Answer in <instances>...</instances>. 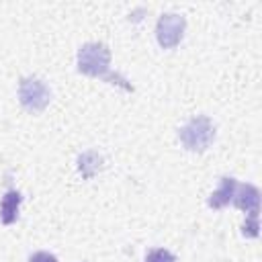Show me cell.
I'll use <instances>...</instances> for the list:
<instances>
[{
    "label": "cell",
    "instance_id": "obj_7",
    "mask_svg": "<svg viewBox=\"0 0 262 262\" xmlns=\"http://www.w3.org/2000/svg\"><path fill=\"white\" fill-rule=\"evenodd\" d=\"M235 186H237L235 178H231V176H223L219 188L209 196V207H213V209H223L225 205H229V201L233 199Z\"/></svg>",
    "mask_w": 262,
    "mask_h": 262
},
{
    "label": "cell",
    "instance_id": "obj_10",
    "mask_svg": "<svg viewBox=\"0 0 262 262\" xmlns=\"http://www.w3.org/2000/svg\"><path fill=\"white\" fill-rule=\"evenodd\" d=\"M258 229H260L258 215H248L246 223L242 225V233H244V235H248V237H256V235H258Z\"/></svg>",
    "mask_w": 262,
    "mask_h": 262
},
{
    "label": "cell",
    "instance_id": "obj_5",
    "mask_svg": "<svg viewBox=\"0 0 262 262\" xmlns=\"http://www.w3.org/2000/svg\"><path fill=\"white\" fill-rule=\"evenodd\" d=\"M237 209L246 211L248 215H258V207H260V190L254 184H239L235 186L233 199Z\"/></svg>",
    "mask_w": 262,
    "mask_h": 262
},
{
    "label": "cell",
    "instance_id": "obj_3",
    "mask_svg": "<svg viewBox=\"0 0 262 262\" xmlns=\"http://www.w3.org/2000/svg\"><path fill=\"white\" fill-rule=\"evenodd\" d=\"M18 100L27 111L41 113L51 100V90L47 88V84L43 80H39L35 76H27L18 84Z\"/></svg>",
    "mask_w": 262,
    "mask_h": 262
},
{
    "label": "cell",
    "instance_id": "obj_6",
    "mask_svg": "<svg viewBox=\"0 0 262 262\" xmlns=\"http://www.w3.org/2000/svg\"><path fill=\"white\" fill-rule=\"evenodd\" d=\"M20 201H23V196H20L18 190L10 188V190L4 192V196H2V201H0V221H2L4 225H12V223L18 219Z\"/></svg>",
    "mask_w": 262,
    "mask_h": 262
},
{
    "label": "cell",
    "instance_id": "obj_8",
    "mask_svg": "<svg viewBox=\"0 0 262 262\" xmlns=\"http://www.w3.org/2000/svg\"><path fill=\"white\" fill-rule=\"evenodd\" d=\"M100 168H102V156L98 151H94V149L84 151L80 156V160H78V170H80V174L84 178H92Z\"/></svg>",
    "mask_w": 262,
    "mask_h": 262
},
{
    "label": "cell",
    "instance_id": "obj_2",
    "mask_svg": "<svg viewBox=\"0 0 262 262\" xmlns=\"http://www.w3.org/2000/svg\"><path fill=\"white\" fill-rule=\"evenodd\" d=\"M178 137L188 151H205L215 139V127L209 117L199 115V117H192L180 129Z\"/></svg>",
    "mask_w": 262,
    "mask_h": 262
},
{
    "label": "cell",
    "instance_id": "obj_4",
    "mask_svg": "<svg viewBox=\"0 0 262 262\" xmlns=\"http://www.w3.org/2000/svg\"><path fill=\"white\" fill-rule=\"evenodd\" d=\"M184 27H186V20H184L182 14H178V12H164L158 18V25H156V39H158L160 47L174 49L182 41Z\"/></svg>",
    "mask_w": 262,
    "mask_h": 262
},
{
    "label": "cell",
    "instance_id": "obj_1",
    "mask_svg": "<svg viewBox=\"0 0 262 262\" xmlns=\"http://www.w3.org/2000/svg\"><path fill=\"white\" fill-rule=\"evenodd\" d=\"M78 72L92 76V78H102L108 84H117L127 92H133V86L119 74L111 72V49L100 43V41H90L84 43L78 51Z\"/></svg>",
    "mask_w": 262,
    "mask_h": 262
},
{
    "label": "cell",
    "instance_id": "obj_9",
    "mask_svg": "<svg viewBox=\"0 0 262 262\" xmlns=\"http://www.w3.org/2000/svg\"><path fill=\"white\" fill-rule=\"evenodd\" d=\"M145 262H176V256L164 248H154L145 254Z\"/></svg>",
    "mask_w": 262,
    "mask_h": 262
},
{
    "label": "cell",
    "instance_id": "obj_11",
    "mask_svg": "<svg viewBox=\"0 0 262 262\" xmlns=\"http://www.w3.org/2000/svg\"><path fill=\"white\" fill-rule=\"evenodd\" d=\"M29 262H59V260L49 252H35V254H31Z\"/></svg>",
    "mask_w": 262,
    "mask_h": 262
}]
</instances>
